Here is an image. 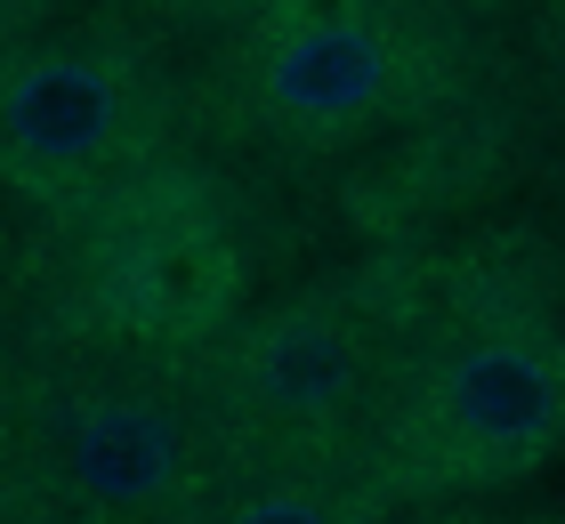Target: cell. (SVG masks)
I'll return each instance as SVG.
<instances>
[{
  "label": "cell",
  "mask_w": 565,
  "mask_h": 524,
  "mask_svg": "<svg viewBox=\"0 0 565 524\" xmlns=\"http://www.w3.org/2000/svg\"><path fill=\"white\" fill-rule=\"evenodd\" d=\"M146 9H162V17H186V24H243L259 0H146Z\"/></svg>",
  "instance_id": "cell-8"
},
{
  "label": "cell",
  "mask_w": 565,
  "mask_h": 524,
  "mask_svg": "<svg viewBox=\"0 0 565 524\" xmlns=\"http://www.w3.org/2000/svg\"><path fill=\"white\" fill-rule=\"evenodd\" d=\"M162 153V89L138 49L65 33L0 57V186L49 218H89Z\"/></svg>",
  "instance_id": "cell-6"
},
{
  "label": "cell",
  "mask_w": 565,
  "mask_h": 524,
  "mask_svg": "<svg viewBox=\"0 0 565 524\" xmlns=\"http://www.w3.org/2000/svg\"><path fill=\"white\" fill-rule=\"evenodd\" d=\"M9 17H17V0H0V24H9Z\"/></svg>",
  "instance_id": "cell-9"
},
{
  "label": "cell",
  "mask_w": 565,
  "mask_h": 524,
  "mask_svg": "<svg viewBox=\"0 0 565 524\" xmlns=\"http://www.w3.org/2000/svg\"><path fill=\"white\" fill-rule=\"evenodd\" d=\"M565 452V323L525 275H460L404 331L396 387L355 460L380 509L509 492Z\"/></svg>",
  "instance_id": "cell-1"
},
{
  "label": "cell",
  "mask_w": 565,
  "mask_h": 524,
  "mask_svg": "<svg viewBox=\"0 0 565 524\" xmlns=\"http://www.w3.org/2000/svg\"><path fill=\"white\" fill-rule=\"evenodd\" d=\"M65 307L82 339L194 363L243 314V234L194 170L153 162L138 186L73 218Z\"/></svg>",
  "instance_id": "cell-5"
},
{
  "label": "cell",
  "mask_w": 565,
  "mask_h": 524,
  "mask_svg": "<svg viewBox=\"0 0 565 524\" xmlns=\"http://www.w3.org/2000/svg\"><path fill=\"white\" fill-rule=\"evenodd\" d=\"M445 49L404 0H259L226 24L211 105L235 138L331 153L420 114Z\"/></svg>",
  "instance_id": "cell-4"
},
{
  "label": "cell",
  "mask_w": 565,
  "mask_h": 524,
  "mask_svg": "<svg viewBox=\"0 0 565 524\" xmlns=\"http://www.w3.org/2000/svg\"><path fill=\"white\" fill-rule=\"evenodd\" d=\"M355 468H226L186 524H380Z\"/></svg>",
  "instance_id": "cell-7"
},
{
  "label": "cell",
  "mask_w": 565,
  "mask_h": 524,
  "mask_svg": "<svg viewBox=\"0 0 565 524\" xmlns=\"http://www.w3.org/2000/svg\"><path fill=\"white\" fill-rule=\"evenodd\" d=\"M413 331L380 275L307 282L267 307H243L194 355L202 404L235 468H355L396 387V355Z\"/></svg>",
  "instance_id": "cell-3"
},
{
  "label": "cell",
  "mask_w": 565,
  "mask_h": 524,
  "mask_svg": "<svg viewBox=\"0 0 565 524\" xmlns=\"http://www.w3.org/2000/svg\"><path fill=\"white\" fill-rule=\"evenodd\" d=\"M226 468L178 355L73 339V355H41L0 387V509L17 524H186Z\"/></svg>",
  "instance_id": "cell-2"
}]
</instances>
